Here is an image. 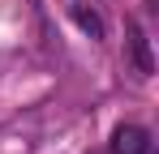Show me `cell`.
<instances>
[{
  "instance_id": "obj_1",
  "label": "cell",
  "mask_w": 159,
  "mask_h": 154,
  "mask_svg": "<svg viewBox=\"0 0 159 154\" xmlns=\"http://www.w3.org/2000/svg\"><path fill=\"white\" fill-rule=\"evenodd\" d=\"M112 154H151V133L138 124H120L112 133Z\"/></svg>"
},
{
  "instance_id": "obj_2",
  "label": "cell",
  "mask_w": 159,
  "mask_h": 154,
  "mask_svg": "<svg viewBox=\"0 0 159 154\" xmlns=\"http://www.w3.org/2000/svg\"><path fill=\"white\" fill-rule=\"evenodd\" d=\"M129 56H133V69L142 77H151L155 73V60H151V43H146V34H142V26H129Z\"/></svg>"
},
{
  "instance_id": "obj_3",
  "label": "cell",
  "mask_w": 159,
  "mask_h": 154,
  "mask_svg": "<svg viewBox=\"0 0 159 154\" xmlns=\"http://www.w3.org/2000/svg\"><path fill=\"white\" fill-rule=\"evenodd\" d=\"M73 22H78L82 30L90 34V39H103V22H99V13H95V9H86V4H78V9H73Z\"/></svg>"
}]
</instances>
